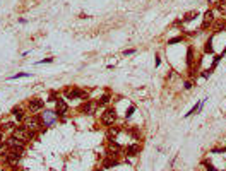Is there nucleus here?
<instances>
[{"label":"nucleus","instance_id":"f257e3e1","mask_svg":"<svg viewBox=\"0 0 226 171\" xmlns=\"http://www.w3.org/2000/svg\"><path fill=\"white\" fill-rule=\"evenodd\" d=\"M12 137H16V139H21V140H24V142H28V140H31L33 137H34V132H33V130H29L26 125H21V127H16V128L12 130Z\"/></svg>","mask_w":226,"mask_h":171},{"label":"nucleus","instance_id":"f03ea898","mask_svg":"<svg viewBox=\"0 0 226 171\" xmlns=\"http://www.w3.org/2000/svg\"><path fill=\"white\" fill-rule=\"evenodd\" d=\"M116 122V110L115 108H106V110L101 113V123L106 127H111Z\"/></svg>","mask_w":226,"mask_h":171},{"label":"nucleus","instance_id":"7ed1b4c3","mask_svg":"<svg viewBox=\"0 0 226 171\" xmlns=\"http://www.w3.org/2000/svg\"><path fill=\"white\" fill-rule=\"evenodd\" d=\"M58 122V115L55 111H48L46 110L45 113H41V125L43 127H52Z\"/></svg>","mask_w":226,"mask_h":171},{"label":"nucleus","instance_id":"20e7f679","mask_svg":"<svg viewBox=\"0 0 226 171\" xmlns=\"http://www.w3.org/2000/svg\"><path fill=\"white\" fill-rule=\"evenodd\" d=\"M214 10H206L204 12V17H202V24H200V31H207L209 28H213V24H214Z\"/></svg>","mask_w":226,"mask_h":171},{"label":"nucleus","instance_id":"39448f33","mask_svg":"<svg viewBox=\"0 0 226 171\" xmlns=\"http://www.w3.org/2000/svg\"><path fill=\"white\" fill-rule=\"evenodd\" d=\"M65 98H67V99H84V98H87V94H86V91H82V89L72 87V89L65 91Z\"/></svg>","mask_w":226,"mask_h":171},{"label":"nucleus","instance_id":"423d86ee","mask_svg":"<svg viewBox=\"0 0 226 171\" xmlns=\"http://www.w3.org/2000/svg\"><path fill=\"white\" fill-rule=\"evenodd\" d=\"M96 108H98L96 101H87L86 99V103H82L81 106H79V111H81L82 115H93L94 111H96Z\"/></svg>","mask_w":226,"mask_h":171},{"label":"nucleus","instance_id":"0eeeda50","mask_svg":"<svg viewBox=\"0 0 226 171\" xmlns=\"http://www.w3.org/2000/svg\"><path fill=\"white\" fill-rule=\"evenodd\" d=\"M43 106H45V101L38 99V98H33V99H29V103H28V108H29L31 113H36V111L43 110Z\"/></svg>","mask_w":226,"mask_h":171},{"label":"nucleus","instance_id":"6e6552de","mask_svg":"<svg viewBox=\"0 0 226 171\" xmlns=\"http://www.w3.org/2000/svg\"><path fill=\"white\" fill-rule=\"evenodd\" d=\"M69 111V104H67V101L65 99H62V98H58V99L55 101V113L58 116H62V115H65Z\"/></svg>","mask_w":226,"mask_h":171},{"label":"nucleus","instance_id":"1a4fd4ad","mask_svg":"<svg viewBox=\"0 0 226 171\" xmlns=\"http://www.w3.org/2000/svg\"><path fill=\"white\" fill-rule=\"evenodd\" d=\"M21 151H16V149H10L9 151V154H7V163H9L10 166H16L17 163L21 161Z\"/></svg>","mask_w":226,"mask_h":171},{"label":"nucleus","instance_id":"9d476101","mask_svg":"<svg viewBox=\"0 0 226 171\" xmlns=\"http://www.w3.org/2000/svg\"><path fill=\"white\" fill-rule=\"evenodd\" d=\"M141 151H142V145L141 144H130V145H127L125 154L129 156V158H136L137 154H141Z\"/></svg>","mask_w":226,"mask_h":171},{"label":"nucleus","instance_id":"9b49d317","mask_svg":"<svg viewBox=\"0 0 226 171\" xmlns=\"http://www.w3.org/2000/svg\"><path fill=\"white\" fill-rule=\"evenodd\" d=\"M7 145H9L10 149H16V151H23L24 149V140L16 139V137H10V139L7 140Z\"/></svg>","mask_w":226,"mask_h":171},{"label":"nucleus","instance_id":"f8f14e48","mask_svg":"<svg viewBox=\"0 0 226 171\" xmlns=\"http://www.w3.org/2000/svg\"><path fill=\"white\" fill-rule=\"evenodd\" d=\"M213 39H214V34H211L209 38L206 39V43H204V48H202V52H204V55H213L214 53V46H213Z\"/></svg>","mask_w":226,"mask_h":171},{"label":"nucleus","instance_id":"ddd939ff","mask_svg":"<svg viewBox=\"0 0 226 171\" xmlns=\"http://www.w3.org/2000/svg\"><path fill=\"white\" fill-rule=\"evenodd\" d=\"M221 31H226V19L214 21V24H213V34H218Z\"/></svg>","mask_w":226,"mask_h":171},{"label":"nucleus","instance_id":"4468645a","mask_svg":"<svg viewBox=\"0 0 226 171\" xmlns=\"http://www.w3.org/2000/svg\"><path fill=\"white\" fill-rule=\"evenodd\" d=\"M200 14H199V10H188L187 14H185L183 17H182V23L183 24H187V23H192V21L195 19V17H199Z\"/></svg>","mask_w":226,"mask_h":171},{"label":"nucleus","instance_id":"2eb2a0df","mask_svg":"<svg viewBox=\"0 0 226 171\" xmlns=\"http://www.w3.org/2000/svg\"><path fill=\"white\" fill-rule=\"evenodd\" d=\"M194 58H195V55H194V46L190 45V46L187 48V67H188V70L194 67Z\"/></svg>","mask_w":226,"mask_h":171},{"label":"nucleus","instance_id":"dca6fc26","mask_svg":"<svg viewBox=\"0 0 226 171\" xmlns=\"http://www.w3.org/2000/svg\"><path fill=\"white\" fill-rule=\"evenodd\" d=\"M113 166H118V159L116 158H111V156H106V159L103 161V168L105 169H110Z\"/></svg>","mask_w":226,"mask_h":171},{"label":"nucleus","instance_id":"f3484780","mask_svg":"<svg viewBox=\"0 0 226 171\" xmlns=\"http://www.w3.org/2000/svg\"><path fill=\"white\" fill-rule=\"evenodd\" d=\"M28 128L29 130H33V132H34V130H38L39 128V127H43L41 125V122H39V120L38 118H31V120H28Z\"/></svg>","mask_w":226,"mask_h":171},{"label":"nucleus","instance_id":"a211bd4d","mask_svg":"<svg viewBox=\"0 0 226 171\" xmlns=\"http://www.w3.org/2000/svg\"><path fill=\"white\" fill-rule=\"evenodd\" d=\"M221 58H223V57H221V55H216V57H214V58H213V63H211V67H209V68H207V70H209V74H213V72H214V70H216V67H218V65H219Z\"/></svg>","mask_w":226,"mask_h":171},{"label":"nucleus","instance_id":"6ab92c4d","mask_svg":"<svg viewBox=\"0 0 226 171\" xmlns=\"http://www.w3.org/2000/svg\"><path fill=\"white\" fill-rule=\"evenodd\" d=\"M110 99H111L110 94H103V96H101L100 99L96 101V103H98V106H106V104L110 103Z\"/></svg>","mask_w":226,"mask_h":171},{"label":"nucleus","instance_id":"aec40b11","mask_svg":"<svg viewBox=\"0 0 226 171\" xmlns=\"http://www.w3.org/2000/svg\"><path fill=\"white\" fill-rule=\"evenodd\" d=\"M118 133H120L118 127H110V128H108V140H113V137H116Z\"/></svg>","mask_w":226,"mask_h":171},{"label":"nucleus","instance_id":"412c9836","mask_svg":"<svg viewBox=\"0 0 226 171\" xmlns=\"http://www.w3.org/2000/svg\"><path fill=\"white\" fill-rule=\"evenodd\" d=\"M14 128H16V125H14L12 122H7V123H2L0 132H9V130H14Z\"/></svg>","mask_w":226,"mask_h":171},{"label":"nucleus","instance_id":"4be33fe9","mask_svg":"<svg viewBox=\"0 0 226 171\" xmlns=\"http://www.w3.org/2000/svg\"><path fill=\"white\" fill-rule=\"evenodd\" d=\"M202 166H204V169H206V171H219V169L214 168V164L211 161H207V159H204V161H202Z\"/></svg>","mask_w":226,"mask_h":171},{"label":"nucleus","instance_id":"5701e85b","mask_svg":"<svg viewBox=\"0 0 226 171\" xmlns=\"http://www.w3.org/2000/svg\"><path fill=\"white\" fill-rule=\"evenodd\" d=\"M12 115L16 116L17 120H24V113H23L21 108H12Z\"/></svg>","mask_w":226,"mask_h":171},{"label":"nucleus","instance_id":"b1692460","mask_svg":"<svg viewBox=\"0 0 226 171\" xmlns=\"http://www.w3.org/2000/svg\"><path fill=\"white\" fill-rule=\"evenodd\" d=\"M183 41V36H175V38H171V39H168V43L166 45H177V43H182Z\"/></svg>","mask_w":226,"mask_h":171},{"label":"nucleus","instance_id":"393cba45","mask_svg":"<svg viewBox=\"0 0 226 171\" xmlns=\"http://www.w3.org/2000/svg\"><path fill=\"white\" fill-rule=\"evenodd\" d=\"M21 77H31V74H28V72H21V74H16L10 77V81H16V79H21Z\"/></svg>","mask_w":226,"mask_h":171},{"label":"nucleus","instance_id":"a878e982","mask_svg":"<svg viewBox=\"0 0 226 171\" xmlns=\"http://www.w3.org/2000/svg\"><path fill=\"white\" fill-rule=\"evenodd\" d=\"M134 111H136V106H134V104H130V106H129V110L125 111V118H130V116L134 115Z\"/></svg>","mask_w":226,"mask_h":171},{"label":"nucleus","instance_id":"bb28decb","mask_svg":"<svg viewBox=\"0 0 226 171\" xmlns=\"http://www.w3.org/2000/svg\"><path fill=\"white\" fill-rule=\"evenodd\" d=\"M192 86H194V82H192V81H185V82H183V87H185L187 91L192 89Z\"/></svg>","mask_w":226,"mask_h":171},{"label":"nucleus","instance_id":"cd10ccee","mask_svg":"<svg viewBox=\"0 0 226 171\" xmlns=\"http://www.w3.org/2000/svg\"><path fill=\"white\" fill-rule=\"evenodd\" d=\"M209 70H207V68H206V70H202V72H200V77H202V79H209Z\"/></svg>","mask_w":226,"mask_h":171},{"label":"nucleus","instance_id":"c85d7f7f","mask_svg":"<svg viewBox=\"0 0 226 171\" xmlns=\"http://www.w3.org/2000/svg\"><path fill=\"white\" fill-rule=\"evenodd\" d=\"M50 62H53V58H45V60H39L38 65H41V63H50Z\"/></svg>","mask_w":226,"mask_h":171},{"label":"nucleus","instance_id":"c756f323","mask_svg":"<svg viewBox=\"0 0 226 171\" xmlns=\"http://www.w3.org/2000/svg\"><path fill=\"white\" fill-rule=\"evenodd\" d=\"M134 52H136V50H125V52H123V55H132Z\"/></svg>","mask_w":226,"mask_h":171},{"label":"nucleus","instance_id":"7c9ffc66","mask_svg":"<svg viewBox=\"0 0 226 171\" xmlns=\"http://www.w3.org/2000/svg\"><path fill=\"white\" fill-rule=\"evenodd\" d=\"M159 63H161V60H159V55H156V67H159Z\"/></svg>","mask_w":226,"mask_h":171},{"label":"nucleus","instance_id":"2f4dec72","mask_svg":"<svg viewBox=\"0 0 226 171\" xmlns=\"http://www.w3.org/2000/svg\"><path fill=\"white\" fill-rule=\"evenodd\" d=\"M219 55H221V57H224V55H226V46H224V50H223V52L219 53Z\"/></svg>","mask_w":226,"mask_h":171},{"label":"nucleus","instance_id":"473e14b6","mask_svg":"<svg viewBox=\"0 0 226 171\" xmlns=\"http://www.w3.org/2000/svg\"><path fill=\"white\" fill-rule=\"evenodd\" d=\"M0 142H3V132H0Z\"/></svg>","mask_w":226,"mask_h":171}]
</instances>
